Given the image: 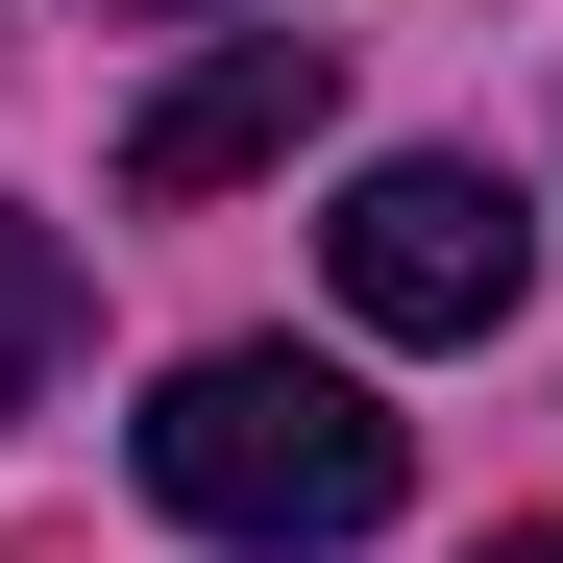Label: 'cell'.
<instances>
[{"mask_svg": "<svg viewBox=\"0 0 563 563\" xmlns=\"http://www.w3.org/2000/svg\"><path fill=\"white\" fill-rule=\"evenodd\" d=\"M417 490V441H393V393L367 367H319V343H197L147 393V515H197V539H245V563H319V539H367Z\"/></svg>", "mask_w": 563, "mask_h": 563, "instance_id": "obj_1", "label": "cell"}, {"mask_svg": "<svg viewBox=\"0 0 563 563\" xmlns=\"http://www.w3.org/2000/svg\"><path fill=\"white\" fill-rule=\"evenodd\" d=\"M319 269H343V319H367V343H515V295H539V221H515V172L393 147V172L319 221Z\"/></svg>", "mask_w": 563, "mask_h": 563, "instance_id": "obj_2", "label": "cell"}, {"mask_svg": "<svg viewBox=\"0 0 563 563\" xmlns=\"http://www.w3.org/2000/svg\"><path fill=\"white\" fill-rule=\"evenodd\" d=\"M319 99H343V49H319V25H221V49L123 123V197H245V172H295V147H319Z\"/></svg>", "mask_w": 563, "mask_h": 563, "instance_id": "obj_3", "label": "cell"}, {"mask_svg": "<svg viewBox=\"0 0 563 563\" xmlns=\"http://www.w3.org/2000/svg\"><path fill=\"white\" fill-rule=\"evenodd\" d=\"M49 367H74V245L0 221V417H49Z\"/></svg>", "mask_w": 563, "mask_h": 563, "instance_id": "obj_4", "label": "cell"}, {"mask_svg": "<svg viewBox=\"0 0 563 563\" xmlns=\"http://www.w3.org/2000/svg\"><path fill=\"white\" fill-rule=\"evenodd\" d=\"M490 563H563V515H515V539H490Z\"/></svg>", "mask_w": 563, "mask_h": 563, "instance_id": "obj_5", "label": "cell"}, {"mask_svg": "<svg viewBox=\"0 0 563 563\" xmlns=\"http://www.w3.org/2000/svg\"><path fill=\"white\" fill-rule=\"evenodd\" d=\"M123 25H197V0H123ZM269 25H295V0H269Z\"/></svg>", "mask_w": 563, "mask_h": 563, "instance_id": "obj_6", "label": "cell"}]
</instances>
